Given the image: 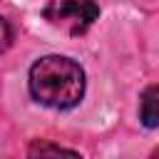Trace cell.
<instances>
[{"instance_id": "6da1fadb", "label": "cell", "mask_w": 159, "mask_h": 159, "mask_svg": "<svg viewBox=\"0 0 159 159\" xmlns=\"http://www.w3.org/2000/svg\"><path fill=\"white\" fill-rule=\"evenodd\" d=\"M27 84L35 102L52 109H70L84 97V70L65 55H47L30 67Z\"/></svg>"}, {"instance_id": "7a4b0ae2", "label": "cell", "mask_w": 159, "mask_h": 159, "mask_svg": "<svg viewBox=\"0 0 159 159\" xmlns=\"http://www.w3.org/2000/svg\"><path fill=\"white\" fill-rule=\"evenodd\" d=\"M42 17L70 35H84L99 17V5L94 0H52L45 5Z\"/></svg>"}, {"instance_id": "3957f363", "label": "cell", "mask_w": 159, "mask_h": 159, "mask_svg": "<svg viewBox=\"0 0 159 159\" xmlns=\"http://www.w3.org/2000/svg\"><path fill=\"white\" fill-rule=\"evenodd\" d=\"M139 119L144 127H159V84H149L139 97Z\"/></svg>"}, {"instance_id": "277c9868", "label": "cell", "mask_w": 159, "mask_h": 159, "mask_svg": "<svg viewBox=\"0 0 159 159\" xmlns=\"http://www.w3.org/2000/svg\"><path fill=\"white\" fill-rule=\"evenodd\" d=\"M27 157L30 159H82L77 152L65 149V147H57V144L45 142V139H35L27 147Z\"/></svg>"}, {"instance_id": "5b68a950", "label": "cell", "mask_w": 159, "mask_h": 159, "mask_svg": "<svg viewBox=\"0 0 159 159\" xmlns=\"http://www.w3.org/2000/svg\"><path fill=\"white\" fill-rule=\"evenodd\" d=\"M12 40H15V30H12L10 20H7V17H0V52L10 50Z\"/></svg>"}, {"instance_id": "8992f818", "label": "cell", "mask_w": 159, "mask_h": 159, "mask_svg": "<svg viewBox=\"0 0 159 159\" xmlns=\"http://www.w3.org/2000/svg\"><path fill=\"white\" fill-rule=\"evenodd\" d=\"M152 159H159V147H157V149L152 152Z\"/></svg>"}]
</instances>
